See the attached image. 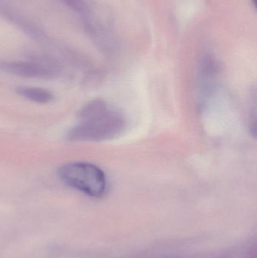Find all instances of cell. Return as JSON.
Here are the masks:
<instances>
[{"label":"cell","instance_id":"cell-1","mask_svg":"<svg viewBox=\"0 0 257 258\" xmlns=\"http://www.w3.org/2000/svg\"><path fill=\"white\" fill-rule=\"evenodd\" d=\"M78 119L66 134L69 141H107L120 135L125 128L123 115L102 100L88 103L80 110Z\"/></svg>","mask_w":257,"mask_h":258},{"label":"cell","instance_id":"cell-2","mask_svg":"<svg viewBox=\"0 0 257 258\" xmlns=\"http://www.w3.org/2000/svg\"><path fill=\"white\" fill-rule=\"evenodd\" d=\"M59 177L66 185L89 197L101 198L107 190V178L104 171L93 164L72 162L59 169Z\"/></svg>","mask_w":257,"mask_h":258},{"label":"cell","instance_id":"cell-3","mask_svg":"<svg viewBox=\"0 0 257 258\" xmlns=\"http://www.w3.org/2000/svg\"><path fill=\"white\" fill-rule=\"evenodd\" d=\"M0 68L8 74L25 78L51 79L57 74L54 67L36 62H6Z\"/></svg>","mask_w":257,"mask_h":258},{"label":"cell","instance_id":"cell-4","mask_svg":"<svg viewBox=\"0 0 257 258\" xmlns=\"http://www.w3.org/2000/svg\"><path fill=\"white\" fill-rule=\"evenodd\" d=\"M17 92L23 98L39 104H48L54 99L52 92L42 88L23 86L18 88Z\"/></svg>","mask_w":257,"mask_h":258},{"label":"cell","instance_id":"cell-5","mask_svg":"<svg viewBox=\"0 0 257 258\" xmlns=\"http://www.w3.org/2000/svg\"><path fill=\"white\" fill-rule=\"evenodd\" d=\"M247 258H256V257H247Z\"/></svg>","mask_w":257,"mask_h":258}]
</instances>
